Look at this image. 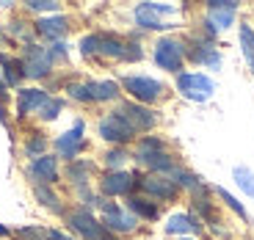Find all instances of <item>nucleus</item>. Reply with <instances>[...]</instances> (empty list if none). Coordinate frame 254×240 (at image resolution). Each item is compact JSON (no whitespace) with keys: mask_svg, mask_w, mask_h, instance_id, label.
<instances>
[{"mask_svg":"<svg viewBox=\"0 0 254 240\" xmlns=\"http://www.w3.org/2000/svg\"><path fill=\"white\" fill-rule=\"evenodd\" d=\"M199 229H202V224L188 213H174L169 218V224H166V232L169 235H188V232H199Z\"/></svg>","mask_w":254,"mask_h":240,"instance_id":"nucleus-19","label":"nucleus"},{"mask_svg":"<svg viewBox=\"0 0 254 240\" xmlns=\"http://www.w3.org/2000/svg\"><path fill=\"white\" fill-rule=\"evenodd\" d=\"M69 97L80 102H105L119 97V86L114 80H89V83H72Z\"/></svg>","mask_w":254,"mask_h":240,"instance_id":"nucleus-4","label":"nucleus"},{"mask_svg":"<svg viewBox=\"0 0 254 240\" xmlns=\"http://www.w3.org/2000/svg\"><path fill=\"white\" fill-rule=\"evenodd\" d=\"M83 56H105V58H119V61H138L144 53L138 45H130L119 36H108V33H91L80 42Z\"/></svg>","mask_w":254,"mask_h":240,"instance_id":"nucleus-1","label":"nucleus"},{"mask_svg":"<svg viewBox=\"0 0 254 240\" xmlns=\"http://www.w3.org/2000/svg\"><path fill=\"white\" fill-rule=\"evenodd\" d=\"M177 8L174 6H160V3H141L138 8H135V19H138L144 28H172L166 25V22H160V14H174Z\"/></svg>","mask_w":254,"mask_h":240,"instance_id":"nucleus-18","label":"nucleus"},{"mask_svg":"<svg viewBox=\"0 0 254 240\" xmlns=\"http://www.w3.org/2000/svg\"><path fill=\"white\" fill-rule=\"evenodd\" d=\"M185 58V45L177 39H160L155 45V63L166 72H180Z\"/></svg>","mask_w":254,"mask_h":240,"instance_id":"nucleus-7","label":"nucleus"},{"mask_svg":"<svg viewBox=\"0 0 254 240\" xmlns=\"http://www.w3.org/2000/svg\"><path fill=\"white\" fill-rule=\"evenodd\" d=\"M232 177H235V182L241 185V188L254 199V171H252V169H246V166H235Z\"/></svg>","mask_w":254,"mask_h":240,"instance_id":"nucleus-26","label":"nucleus"},{"mask_svg":"<svg viewBox=\"0 0 254 240\" xmlns=\"http://www.w3.org/2000/svg\"><path fill=\"white\" fill-rule=\"evenodd\" d=\"M177 89H180V94L188 97V100L204 102V100L213 97L216 83L210 80L207 75H199V72H180L177 75Z\"/></svg>","mask_w":254,"mask_h":240,"instance_id":"nucleus-5","label":"nucleus"},{"mask_svg":"<svg viewBox=\"0 0 254 240\" xmlns=\"http://www.w3.org/2000/svg\"><path fill=\"white\" fill-rule=\"evenodd\" d=\"M190 58H193L196 63H207L210 69H218V66H221V53H218L213 45H207V42H199V45H193Z\"/></svg>","mask_w":254,"mask_h":240,"instance_id":"nucleus-20","label":"nucleus"},{"mask_svg":"<svg viewBox=\"0 0 254 240\" xmlns=\"http://www.w3.org/2000/svg\"><path fill=\"white\" fill-rule=\"evenodd\" d=\"M169 177L177 182V188H188V190H204V185L199 182V177L196 174H190V171H183V169H177L174 166V171L169 174Z\"/></svg>","mask_w":254,"mask_h":240,"instance_id":"nucleus-24","label":"nucleus"},{"mask_svg":"<svg viewBox=\"0 0 254 240\" xmlns=\"http://www.w3.org/2000/svg\"><path fill=\"white\" fill-rule=\"evenodd\" d=\"M235 11H238V3H232V0H213L207 6V22L210 28H227L229 22H232V17H235Z\"/></svg>","mask_w":254,"mask_h":240,"instance_id":"nucleus-16","label":"nucleus"},{"mask_svg":"<svg viewBox=\"0 0 254 240\" xmlns=\"http://www.w3.org/2000/svg\"><path fill=\"white\" fill-rule=\"evenodd\" d=\"M125 160H127V152L125 149H111L108 155H105V163H108L111 169H119Z\"/></svg>","mask_w":254,"mask_h":240,"instance_id":"nucleus-30","label":"nucleus"},{"mask_svg":"<svg viewBox=\"0 0 254 240\" xmlns=\"http://www.w3.org/2000/svg\"><path fill=\"white\" fill-rule=\"evenodd\" d=\"M0 66H3V72H6L8 86H17V83L22 80V75H25V66H22V61H17V58L0 56Z\"/></svg>","mask_w":254,"mask_h":240,"instance_id":"nucleus-23","label":"nucleus"},{"mask_svg":"<svg viewBox=\"0 0 254 240\" xmlns=\"http://www.w3.org/2000/svg\"><path fill=\"white\" fill-rule=\"evenodd\" d=\"M122 86H125V91H130L138 102H155L163 94V86H160L155 77H144V75H127L125 80H122Z\"/></svg>","mask_w":254,"mask_h":240,"instance_id":"nucleus-9","label":"nucleus"},{"mask_svg":"<svg viewBox=\"0 0 254 240\" xmlns=\"http://www.w3.org/2000/svg\"><path fill=\"white\" fill-rule=\"evenodd\" d=\"M102 193L105 196H125L138 185V174H127V171H111L102 177Z\"/></svg>","mask_w":254,"mask_h":240,"instance_id":"nucleus-14","label":"nucleus"},{"mask_svg":"<svg viewBox=\"0 0 254 240\" xmlns=\"http://www.w3.org/2000/svg\"><path fill=\"white\" fill-rule=\"evenodd\" d=\"M86 146V141H83V121L77 119L75 127H72L69 133H61L56 138V152H58V158H66V160H75L77 158V152Z\"/></svg>","mask_w":254,"mask_h":240,"instance_id":"nucleus-13","label":"nucleus"},{"mask_svg":"<svg viewBox=\"0 0 254 240\" xmlns=\"http://www.w3.org/2000/svg\"><path fill=\"white\" fill-rule=\"evenodd\" d=\"M69 227L77 235H83L86 240H105L108 238V229L102 227L89 210H75V213H69Z\"/></svg>","mask_w":254,"mask_h":240,"instance_id":"nucleus-10","label":"nucleus"},{"mask_svg":"<svg viewBox=\"0 0 254 240\" xmlns=\"http://www.w3.org/2000/svg\"><path fill=\"white\" fill-rule=\"evenodd\" d=\"M100 135L105 141H111V144H125V141H130L135 135V127L119 111H114V114H108L100 121Z\"/></svg>","mask_w":254,"mask_h":240,"instance_id":"nucleus-8","label":"nucleus"},{"mask_svg":"<svg viewBox=\"0 0 254 240\" xmlns=\"http://www.w3.org/2000/svg\"><path fill=\"white\" fill-rule=\"evenodd\" d=\"M36 199L45 207H50V210H56V213H64V207H61V202H58V196L53 193V190H47L45 185H36Z\"/></svg>","mask_w":254,"mask_h":240,"instance_id":"nucleus-27","label":"nucleus"},{"mask_svg":"<svg viewBox=\"0 0 254 240\" xmlns=\"http://www.w3.org/2000/svg\"><path fill=\"white\" fill-rule=\"evenodd\" d=\"M241 50H243L249 69L254 72V31H252V25H241Z\"/></svg>","mask_w":254,"mask_h":240,"instance_id":"nucleus-25","label":"nucleus"},{"mask_svg":"<svg viewBox=\"0 0 254 240\" xmlns=\"http://www.w3.org/2000/svg\"><path fill=\"white\" fill-rule=\"evenodd\" d=\"M47 240H75V238H66L64 232H56V229H50V232H47Z\"/></svg>","mask_w":254,"mask_h":240,"instance_id":"nucleus-33","label":"nucleus"},{"mask_svg":"<svg viewBox=\"0 0 254 240\" xmlns=\"http://www.w3.org/2000/svg\"><path fill=\"white\" fill-rule=\"evenodd\" d=\"M28 6L33 11H58V3H53V0H31Z\"/></svg>","mask_w":254,"mask_h":240,"instance_id":"nucleus-32","label":"nucleus"},{"mask_svg":"<svg viewBox=\"0 0 254 240\" xmlns=\"http://www.w3.org/2000/svg\"><path fill=\"white\" fill-rule=\"evenodd\" d=\"M135 160L146 169H152L155 174H172L174 171V160L172 155L166 152L163 141L160 138H144L135 149Z\"/></svg>","mask_w":254,"mask_h":240,"instance_id":"nucleus-3","label":"nucleus"},{"mask_svg":"<svg viewBox=\"0 0 254 240\" xmlns=\"http://www.w3.org/2000/svg\"><path fill=\"white\" fill-rule=\"evenodd\" d=\"M216 193H218V196H221L224 202H227V207H229V210H235V213H238V215H241L243 221H246L249 215H246V210H243V204H241V202H238L235 196L229 193V190H224V188H216Z\"/></svg>","mask_w":254,"mask_h":240,"instance_id":"nucleus-28","label":"nucleus"},{"mask_svg":"<svg viewBox=\"0 0 254 240\" xmlns=\"http://www.w3.org/2000/svg\"><path fill=\"white\" fill-rule=\"evenodd\" d=\"M53 53H50V47H36V45H31L25 50V61H22V66H25V75H31V77H45L47 72H50V66H53Z\"/></svg>","mask_w":254,"mask_h":240,"instance_id":"nucleus-11","label":"nucleus"},{"mask_svg":"<svg viewBox=\"0 0 254 240\" xmlns=\"http://www.w3.org/2000/svg\"><path fill=\"white\" fill-rule=\"evenodd\" d=\"M61 108H64V102L61 100H53L47 91H42V89H22L19 91V97H17V111L22 116H28V114H36V116H42V119H56L58 114H61Z\"/></svg>","mask_w":254,"mask_h":240,"instance_id":"nucleus-2","label":"nucleus"},{"mask_svg":"<svg viewBox=\"0 0 254 240\" xmlns=\"http://www.w3.org/2000/svg\"><path fill=\"white\" fill-rule=\"evenodd\" d=\"M0 235H8V229H6V227H3V224H0Z\"/></svg>","mask_w":254,"mask_h":240,"instance_id":"nucleus-34","label":"nucleus"},{"mask_svg":"<svg viewBox=\"0 0 254 240\" xmlns=\"http://www.w3.org/2000/svg\"><path fill=\"white\" fill-rule=\"evenodd\" d=\"M116 111H119V114L135 127V133H144V130H152V127H155V114H152V111H146V108H141V105L122 102Z\"/></svg>","mask_w":254,"mask_h":240,"instance_id":"nucleus-15","label":"nucleus"},{"mask_svg":"<svg viewBox=\"0 0 254 240\" xmlns=\"http://www.w3.org/2000/svg\"><path fill=\"white\" fill-rule=\"evenodd\" d=\"M138 185L144 193L155 196V199H163V202H172L177 196V182L172 177H163V174H149V177H138Z\"/></svg>","mask_w":254,"mask_h":240,"instance_id":"nucleus-12","label":"nucleus"},{"mask_svg":"<svg viewBox=\"0 0 254 240\" xmlns=\"http://www.w3.org/2000/svg\"><path fill=\"white\" fill-rule=\"evenodd\" d=\"M102 207V227L108 229V232H133L135 227H138V218H135L130 210L119 207V204L114 202H100Z\"/></svg>","mask_w":254,"mask_h":240,"instance_id":"nucleus-6","label":"nucleus"},{"mask_svg":"<svg viewBox=\"0 0 254 240\" xmlns=\"http://www.w3.org/2000/svg\"><path fill=\"white\" fill-rule=\"evenodd\" d=\"M39 33L47 39H58L66 33V19L64 17H45V19H39Z\"/></svg>","mask_w":254,"mask_h":240,"instance_id":"nucleus-22","label":"nucleus"},{"mask_svg":"<svg viewBox=\"0 0 254 240\" xmlns=\"http://www.w3.org/2000/svg\"><path fill=\"white\" fill-rule=\"evenodd\" d=\"M28 174L33 177V182H36V185H53L58 180V163H56V158H50V155L36 158L31 163V169H28Z\"/></svg>","mask_w":254,"mask_h":240,"instance_id":"nucleus-17","label":"nucleus"},{"mask_svg":"<svg viewBox=\"0 0 254 240\" xmlns=\"http://www.w3.org/2000/svg\"><path fill=\"white\" fill-rule=\"evenodd\" d=\"M25 152H28V155H31V158H42V155H45V138H42V135H39V138L28 141Z\"/></svg>","mask_w":254,"mask_h":240,"instance_id":"nucleus-31","label":"nucleus"},{"mask_svg":"<svg viewBox=\"0 0 254 240\" xmlns=\"http://www.w3.org/2000/svg\"><path fill=\"white\" fill-rule=\"evenodd\" d=\"M89 171H91V163H72L69 169H66V174H69L77 185H83L86 177H89Z\"/></svg>","mask_w":254,"mask_h":240,"instance_id":"nucleus-29","label":"nucleus"},{"mask_svg":"<svg viewBox=\"0 0 254 240\" xmlns=\"http://www.w3.org/2000/svg\"><path fill=\"white\" fill-rule=\"evenodd\" d=\"M127 210H130L135 218H138V215L141 218H149V221L158 218V204L146 202V199H141V196H130V199H127Z\"/></svg>","mask_w":254,"mask_h":240,"instance_id":"nucleus-21","label":"nucleus"}]
</instances>
